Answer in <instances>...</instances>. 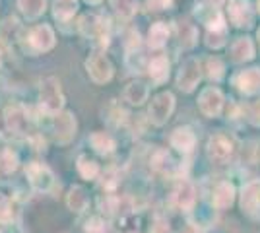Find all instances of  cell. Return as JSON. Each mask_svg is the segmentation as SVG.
Listing matches in <instances>:
<instances>
[{
    "label": "cell",
    "mask_w": 260,
    "mask_h": 233,
    "mask_svg": "<svg viewBox=\"0 0 260 233\" xmlns=\"http://www.w3.org/2000/svg\"><path fill=\"white\" fill-rule=\"evenodd\" d=\"M18 6L23 12V16L33 20V18H39L45 12L47 0H18Z\"/></svg>",
    "instance_id": "cell-25"
},
{
    "label": "cell",
    "mask_w": 260,
    "mask_h": 233,
    "mask_svg": "<svg viewBox=\"0 0 260 233\" xmlns=\"http://www.w3.org/2000/svg\"><path fill=\"white\" fill-rule=\"evenodd\" d=\"M235 200V189L233 185L228 181H219L216 185V189L212 192V204L216 206L217 210H225L233 204Z\"/></svg>",
    "instance_id": "cell-15"
},
{
    "label": "cell",
    "mask_w": 260,
    "mask_h": 233,
    "mask_svg": "<svg viewBox=\"0 0 260 233\" xmlns=\"http://www.w3.org/2000/svg\"><path fill=\"white\" fill-rule=\"evenodd\" d=\"M89 144L93 146V150L99 154H111L115 150V140L107 132H93L89 136Z\"/></svg>",
    "instance_id": "cell-24"
},
{
    "label": "cell",
    "mask_w": 260,
    "mask_h": 233,
    "mask_svg": "<svg viewBox=\"0 0 260 233\" xmlns=\"http://www.w3.org/2000/svg\"><path fill=\"white\" fill-rule=\"evenodd\" d=\"M204 2H208V4H210V6H219V4H221V2H223V0H204Z\"/></svg>",
    "instance_id": "cell-37"
},
{
    "label": "cell",
    "mask_w": 260,
    "mask_h": 233,
    "mask_svg": "<svg viewBox=\"0 0 260 233\" xmlns=\"http://www.w3.org/2000/svg\"><path fill=\"white\" fill-rule=\"evenodd\" d=\"M78 171H80V175L89 181V179H95L99 173V167L98 163L93 161V159H89L87 155H80L78 157Z\"/></svg>",
    "instance_id": "cell-27"
},
{
    "label": "cell",
    "mask_w": 260,
    "mask_h": 233,
    "mask_svg": "<svg viewBox=\"0 0 260 233\" xmlns=\"http://www.w3.org/2000/svg\"><path fill=\"white\" fill-rule=\"evenodd\" d=\"M233 84L237 86L239 91L252 95V93H258L260 91V68H247V70H241L233 76Z\"/></svg>",
    "instance_id": "cell-11"
},
{
    "label": "cell",
    "mask_w": 260,
    "mask_h": 233,
    "mask_svg": "<svg viewBox=\"0 0 260 233\" xmlns=\"http://www.w3.org/2000/svg\"><path fill=\"white\" fill-rule=\"evenodd\" d=\"M258 39H260V29H258Z\"/></svg>",
    "instance_id": "cell-40"
},
{
    "label": "cell",
    "mask_w": 260,
    "mask_h": 233,
    "mask_svg": "<svg viewBox=\"0 0 260 233\" xmlns=\"http://www.w3.org/2000/svg\"><path fill=\"white\" fill-rule=\"evenodd\" d=\"M12 216L10 210V202L4 194H0V222H8Z\"/></svg>",
    "instance_id": "cell-32"
},
{
    "label": "cell",
    "mask_w": 260,
    "mask_h": 233,
    "mask_svg": "<svg viewBox=\"0 0 260 233\" xmlns=\"http://www.w3.org/2000/svg\"><path fill=\"white\" fill-rule=\"evenodd\" d=\"M196 144V136L194 132L188 128V126H183V128H177L173 134H171V146L175 150L183 152V154H188Z\"/></svg>",
    "instance_id": "cell-16"
},
{
    "label": "cell",
    "mask_w": 260,
    "mask_h": 233,
    "mask_svg": "<svg viewBox=\"0 0 260 233\" xmlns=\"http://www.w3.org/2000/svg\"><path fill=\"white\" fill-rule=\"evenodd\" d=\"M233 154H235V142L228 134L217 132L208 140V155H210L212 161L228 163Z\"/></svg>",
    "instance_id": "cell-3"
},
{
    "label": "cell",
    "mask_w": 260,
    "mask_h": 233,
    "mask_svg": "<svg viewBox=\"0 0 260 233\" xmlns=\"http://www.w3.org/2000/svg\"><path fill=\"white\" fill-rule=\"evenodd\" d=\"M148 99V88L142 82H132L124 89V101H128L130 105H142Z\"/></svg>",
    "instance_id": "cell-20"
},
{
    "label": "cell",
    "mask_w": 260,
    "mask_h": 233,
    "mask_svg": "<svg viewBox=\"0 0 260 233\" xmlns=\"http://www.w3.org/2000/svg\"><path fill=\"white\" fill-rule=\"evenodd\" d=\"M6 124L12 132H25L27 128V111L23 109V105L14 103L6 107Z\"/></svg>",
    "instance_id": "cell-14"
},
{
    "label": "cell",
    "mask_w": 260,
    "mask_h": 233,
    "mask_svg": "<svg viewBox=\"0 0 260 233\" xmlns=\"http://www.w3.org/2000/svg\"><path fill=\"white\" fill-rule=\"evenodd\" d=\"M0 60H2V55H0Z\"/></svg>",
    "instance_id": "cell-41"
},
{
    "label": "cell",
    "mask_w": 260,
    "mask_h": 233,
    "mask_svg": "<svg viewBox=\"0 0 260 233\" xmlns=\"http://www.w3.org/2000/svg\"><path fill=\"white\" fill-rule=\"evenodd\" d=\"M175 200H177L179 208H183V210H190L196 202L194 187H192L188 181H183V183L177 187V190H175Z\"/></svg>",
    "instance_id": "cell-18"
},
{
    "label": "cell",
    "mask_w": 260,
    "mask_h": 233,
    "mask_svg": "<svg viewBox=\"0 0 260 233\" xmlns=\"http://www.w3.org/2000/svg\"><path fill=\"white\" fill-rule=\"evenodd\" d=\"M111 4L120 18H132L136 14V8H138L136 0H113Z\"/></svg>",
    "instance_id": "cell-28"
},
{
    "label": "cell",
    "mask_w": 260,
    "mask_h": 233,
    "mask_svg": "<svg viewBox=\"0 0 260 233\" xmlns=\"http://www.w3.org/2000/svg\"><path fill=\"white\" fill-rule=\"evenodd\" d=\"M254 56V47L249 37H239L235 43L231 45V58L235 62H245Z\"/></svg>",
    "instance_id": "cell-17"
},
{
    "label": "cell",
    "mask_w": 260,
    "mask_h": 233,
    "mask_svg": "<svg viewBox=\"0 0 260 233\" xmlns=\"http://www.w3.org/2000/svg\"><path fill=\"white\" fill-rule=\"evenodd\" d=\"M80 31L86 35L87 39H91L98 47H101V49H105L109 45L107 22L101 16H98V14H86V16H82V20H80Z\"/></svg>",
    "instance_id": "cell-2"
},
{
    "label": "cell",
    "mask_w": 260,
    "mask_h": 233,
    "mask_svg": "<svg viewBox=\"0 0 260 233\" xmlns=\"http://www.w3.org/2000/svg\"><path fill=\"white\" fill-rule=\"evenodd\" d=\"M198 107L206 117H217L223 107V95L217 88H206L198 97Z\"/></svg>",
    "instance_id": "cell-10"
},
{
    "label": "cell",
    "mask_w": 260,
    "mask_h": 233,
    "mask_svg": "<svg viewBox=\"0 0 260 233\" xmlns=\"http://www.w3.org/2000/svg\"><path fill=\"white\" fill-rule=\"evenodd\" d=\"M241 206H243V210L247 212V214H250V216L260 214V179L250 181L249 185L243 189Z\"/></svg>",
    "instance_id": "cell-13"
},
{
    "label": "cell",
    "mask_w": 260,
    "mask_h": 233,
    "mask_svg": "<svg viewBox=\"0 0 260 233\" xmlns=\"http://www.w3.org/2000/svg\"><path fill=\"white\" fill-rule=\"evenodd\" d=\"M66 204L72 212H84L87 208V204H89L86 190L82 187H72L68 196H66Z\"/></svg>",
    "instance_id": "cell-21"
},
{
    "label": "cell",
    "mask_w": 260,
    "mask_h": 233,
    "mask_svg": "<svg viewBox=\"0 0 260 233\" xmlns=\"http://www.w3.org/2000/svg\"><path fill=\"white\" fill-rule=\"evenodd\" d=\"M258 10H260V0H258Z\"/></svg>",
    "instance_id": "cell-39"
},
{
    "label": "cell",
    "mask_w": 260,
    "mask_h": 233,
    "mask_svg": "<svg viewBox=\"0 0 260 233\" xmlns=\"http://www.w3.org/2000/svg\"><path fill=\"white\" fill-rule=\"evenodd\" d=\"M39 101H41L43 111L49 113V115H56V113L62 109L64 95H62V89H60V82L56 78H47V80H43L41 89H39Z\"/></svg>",
    "instance_id": "cell-1"
},
{
    "label": "cell",
    "mask_w": 260,
    "mask_h": 233,
    "mask_svg": "<svg viewBox=\"0 0 260 233\" xmlns=\"http://www.w3.org/2000/svg\"><path fill=\"white\" fill-rule=\"evenodd\" d=\"M167 37H169V29L163 22L153 23L150 27V34H148V43L152 49H159L163 45L167 43Z\"/></svg>",
    "instance_id": "cell-23"
},
{
    "label": "cell",
    "mask_w": 260,
    "mask_h": 233,
    "mask_svg": "<svg viewBox=\"0 0 260 233\" xmlns=\"http://www.w3.org/2000/svg\"><path fill=\"white\" fill-rule=\"evenodd\" d=\"M98 233H119L117 229H111V227H105V225H101V229Z\"/></svg>",
    "instance_id": "cell-36"
},
{
    "label": "cell",
    "mask_w": 260,
    "mask_h": 233,
    "mask_svg": "<svg viewBox=\"0 0 260 233\" xmlns=\"http://www.w3.org/2000/svg\"><path fill=\"white\" fill-rule=\"evenodd\" d=\"M16 167H18V157H16V154H12V150H4L0 154V169L4 173H10Z\"/></svg>",
    "instance_id": "cell-30"
},
{
    "label": "cell",
    "mask_w": 260,
    "mask_h": 233,
    "mask_svg": "<svg viewBox=\"0 0 260 233\" xmlns=\"http://www.w3.org/2000/svg\"><path fill=\"white\" fill-rule=\"evenodd\" d=\"M78 8V0H53V12L54 18L60 22H68Z\"/></svg>",
    "instance_id": "cell-19"
},
{
    "label": "cell",
    "mask_w": 260,
    "mask_h": 233,
    "mask_svg": "<svg viewBox=\"0 0 260 233\" xmlns=\"http://www.w3.org/2000/svg\"><path fill=\"white\" fill-rule=\"evenodd\" d=\"M25 173H27V179H29V183H31V187L35 190L47 192V190L53 187V181H54L53 173L43 163H29L27 169H25Z\"/></svg>",
    "instance_id": "cell-8"
},
{
    "label": "cell",
    "mask_w": 260,
    "mask_h": 233,
    "mask_svg": "<svg viewBox=\"0 0 260 233\" xmlns=\"http://www.w3.org/2000/svg\"><path fill=\"white\" fill-rule=\"evenodd\" d=\"M105 177L107 179H119V175L115 173V171H107L105 173ZM119 185V181H107V183H103V187H107V189H115Z\"/></svg>",
    "instance_id": "cell-35"
},
{
    "label": "cell",
    "mask_w": 260,
    "mask_h": 233,
    "mask_svg": "<svg viewBox=\"0 0 260 233\" xmlns=\"http://www.w3.org/2000/svg\"><path fill=\"white\" fill-rule=\"evenodd\" d=\"M206 70H208V78L214 80V82H219L223 78V62L214 56V58H208L206 62Z\"/></svg>",
    "instance_id": "cell-29"
},
{
    "label": "cell",
    "mask_w": 260,
    "mask_h": 233,
    "mask_svg": "<svg viewBox=\"0 0 260 233\" xmlns=\"http://www.w3.org/2000/svg\"><path fill=\"white\" fill-rule=\"evenodd\" d=\"M175 109V97L173 93L169 91H163L159 95H155L150 103V121L155 124V126H161L169 121L171 113Z\"/></svg>",
    "instance_id": "cell-4"
},
{
    "label": "cell",
    "mask_w": 260,
    "mask_h": 233,
    "mask_svg": "<svg viewBox=\"0 0 260 233\" xmlns=\"http://www.w3.org/2000/svg\"><path fill=\"white\" fill-rule=\"evenodd\" d=\"M173 6V0H148V8L153 12L169 10Z\"/></svg>",
    "instance_id": "cell-33"
},
{
    "label": "cell",
    "mask_w": 260,
    "mask_h": 233,
    "mask_svg": "<svg viewBox=\"0 0 260 233\" xmlns=\"http://www.w3.org/2000/svg\"><path fill=\"white\" fill-rule=\"evenodd\" d=\"M87 4H98V2H101V0H86Z\"/></svg>",
    "instance_id": "cell-38"
},
{
    "label": "cell",
    "mask_w": 260,
    "mask_h": 233,
    "mask_svg": "<svg viewBox=\"0 0 260 233\" xmlns=\"http://www.w3.org/2000/svg\"><path fill=\"white\" fill-rule=\"evenodd\" d=\"M150 76L155 84H161L169 76V60L165 56H155L150 62Z\"/></svg>",
    "instance_id": "cell-22"
},
{
    "label": "cell",
    "mask_w": 260,
    "mask_h": 233,
    "mask_svg": "<svg viewBox=\"0 0 260 233\" xmlns=\"http://www.w3.org/2000/svg\"><path fill=\"white\" fill-rule=\"evenodd\" d=\"M76 134V119L72 113H56V119H54V138L56 142L66 144L74 138Z\"/></svg>",
    "instance_id": "cell-12"
},
{
    "label": "cell",
    "mask_w": 260,
    "mask_h": 233,
    "mask_svg": "<svg viewBox=\"0 0 260 233\" xmlns=\"http://www.w3.org/2000/svg\"><path fill=\"white\" fill-rule=\"evenodd\" d=\"M229 20L235 27H250L252 25V8L249 0H229Z\"/></svg>",
    "instance_id": "cell-9"
},
{
    "label": "cell",
    "mask_w": 260,
    "mask_h": 233,
    "mask_svg": "<svg viewBox=\"0 0 260 233\" xmlns=\"http://www.w3.org/2000/svg\"><path fill=\"white\" fill-rule=\"evenodd\" d=\"M27 45L31 53H45L49 49H53L54 45V34L49 25H35L27 34Z\"/></svg>",
    "instance_id": "cell-5"
},
{
    "label": "cell",
    "mask_w": 260,
    "mask_h": 233,
    "mask_svg": "<svg viewBox=\"0 0 260 233\" xmlns=\"http://www.w3.org/2000/svg\"><path fill=\"white\" fill-rule=\"evenodd\" d=\"M196 37H198V31H196V27L192 23H188V22L179 23V41H181V45H183L184 49L194 47Z\"/></svg>",
    "instance_id": "cell-26"
},
{
    "label": "cell",
    "mask_w": 260,
    "mask_h": 233,
    "mask_svg": "<svg viewBox=\"0 0 260 233\" xmlns=\"http://www.w3.org/2000/svg\"><path fill=\"white\" fill-rule=\"evenodd\" d=\"M86 66L87 74H89V78L95 84H105V82H109L113 78V64L109 62L107 56L99 55V53H95V55H91L87 58Z\"/></svg>",
    "instance_id": "cell-6"
},
{
    "label": "cell",
    "mask_w": 260,
    "mask_h": 233,
    "mask_svg": "<svg viewBox=\"0 0 260 233\" xmlns=\"http://www.w3.org/2000/svg\"><path fill=\"white\" fill-rule=\"evenodd\" d=\"M200 78H202L200 62L196 58H188L183 64V68H181L179 76H177V86H179V89H183V91L188 93V91H192L198 86Z\"/></svg>",
    "instance_id": "cell-7"
},
{
    "label": "cell",
    "mask_w": 260,
    "mask_h": 233,
    "mask_svg": "<svg viewBox=\"0 0 260 233\" xmlns=\"http://www.w3.org/2000/svg\"><path fill=\"white\" fill-rule=\"evenodd\" d=\"M138 45H140V35H138V31H130V35H128V51H134Z\"/></svg>",
    "instance_id": "cell-34"
},
{
    "label": "cell",
    "mask_w": 260,
    "mask_h": 233,
    "mask_svg": "<svg viewBox=\"0 0 260 233\" xmlns=\"http://www.w3.org/2000/svg\"><path fill=\"white\" fill-rule=\"evenodd\" d=\"M225 29H219V31H208V39L206 45L212 47V49H219L221 45L225 43Z\"/></svg>",
    "instance_id": "cell-31"
}]
</instances>
